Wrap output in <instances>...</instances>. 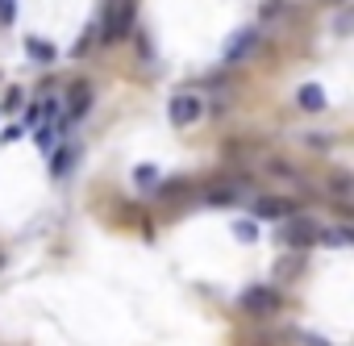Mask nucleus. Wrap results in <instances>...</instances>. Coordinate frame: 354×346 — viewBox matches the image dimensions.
Masks as SVG:
<instances>
[{
	"label": "nucleus",
	"mask_w": 354,
	"mask_h": 346,
	"mask_svg": "<svg viewBox=\"0 0 354 346\" xmlns=\"http://www.w3.org/2000/svg\"><path fill=\"white\" fill-rule=\"evenodd\" d=\"M209 201H217V205H230V201H234V192H230V188H221V192H209Z\"/></svg>",
	"instance_id": "obj_15"
},
{
	"label": "nucleus",
	"mask_w": 354,
	"mask_h": 346,
	"mask_svg": "<svg viewBox=\"0 0 354 346\" xmlns=\"http://www.w3.org/2000/svg\"><path fill=\"white\" fill-rule=\"evenodd\" d=\"M167 117H171L175 125H196V121L205 117V104H201V96H192V92H180V96H171V104H167Z\"/></svg>",
	"instance_id": "obj_1"
},
{
	"label": "nucleus",
	"mask_w": 354,
	"mask_h": 346,
	"mask_svg": "<svg viewBox=\"0 0 354 346\" xmlns=\"http://www.w3.org/2000/svg\"><path fill=\"white\" fill-rule=\"evenodd\" d=\"M304 346H329L325 338H317V334H304Z\"/></svg>",
	"instance_id": "obj_17"
},
{
	"label": "nucleus",
	"mask_w": 354,
	"mask_h": 346,
	"mask_svg": "<svg viewBox=\"0 0 354 346\" xmlns=\"http://www.w3.org/2000/svg\"><path fill=\"white\" fill-rule=\"evenodd\" d=\"M71 154H75V150H71V146H63V150H59V158H55L50 167H55V171H67V167H71Z\"/></svg>",
	"instance_id": "obj_12"
},
{
	"label": "nucleus",
	"mask_w": 354,
	"mask_h": 346,
	"mask_svg": "<svg viewBox=\"0 0 354 346\" xmlns=\"http://www.w3.org/2000/svg\"><path fill=\"white\" fill-rule=\"evenodd\" d=\"M254 42H259V30H242V34H238V38L230 42V51H225V59H230V63H238V59H246V51H250Z\"/></svg>",
	"instance_id": "obj_5"
},
{
	"label": "nucleus",
	"mask_w": 354,
	"mask_h": 346,
	"mask_svg": "<svg viewBox=\"0 0 354 346\" xmlns=\"http://www.w3.org/2000/svg\"><path fill=\"white\" fill-rule=\"evenodd\" d=\"M38 113H42V109H38V104H34V109H30V113H26V121H21V125H26V129H30V125H38Z\"/></svg>",
	"instance_id": "obj_16"
},
{
	"label": "nucleus",
	"mask_w": 354,
	"mask_h": 346,
	"mask_svg": "<svg viewBox=\"0 0 354 346\" xmlns=\"http://www.w3.org/2000/svg\"><path fill=\"white\" fill-rule=\"evenodd\" d=\"M242 304L254 313V317H271L275 309H279V296H275V288H250V292H242Z\"/></svg>",
	"instance_id": "obj_2"
},
{
	"label": "nucleus",
	"mask_w": 354,
	"mask_h": 346,
	"mask_svg": "<svg viewBox=\"0 0 354 346\" xmlns=\"http://www.w3.org/2000/svg\"><path fill=\"white\" fill-rule=\"evenodd\" d=\"M129 17H133V0H117V5L109 9V21H104V38H121L129 34Z\"/></svg>",
	"instance_id": "obj_3"
},
{
	"label": "nucleus",
	"mask_w": 354,
	"mask_h": 346,
	"mask_svg": "<svg viewBox=\"0 0 354 346\" xmlns=\"http://www.w3.org/2000/svg\"><path fill=\"white\" fill-rule=\"evenodd\" d=\"M234 234H238L242 242H254V238H259V226H250V221H238V226H234Z\"/></svg>",
	"instance_id": "obj_10"
},
{
	"label": "nucleus",
	"mask_w": 354,
	"mask_h": 346,
	"mask_svg": "<svg viewBox=\"0 0 354 346\" xmlns=\"http://www.w3.org/2000/svg\"><path fill=\"white\" fill-rule=\"evenodd\" d=\"M13 21V0H0V26Z\"/></svg>",
	"instance_id": "obj_14"
},
{
	"label": "nucleus",
	"mask_w": 354,
	"mask_h": 346,
	"mask_svg": "<svg viewBox=\"0 0 354 346\" xmlns=\"http://www.w3.org/2000/svg\"><path fill=\"white\" fill-rule=\"evenodd\" d=\"M26 46H30V51H34V59H42V63H50V59H55V46H46L42 38H26Z\"/></svg>",
	"instance_id": "obj_9"
},
{
	"label": "nucleus",
	"mask_w": 354,
	"mask_h": 346,
	"mask_svg": "<svg viewBox=\"0 0 354 346\" xmlns=\"http://www.w3.org/2000/svg\"><path fill=\"white\" fill-rule=\"evenodd\" d=\"M254 213H259V217H288L292 205H288V201H275V197H263V201H254Z\"/></svg>",
	"instance_id": "obj_7"
},
{
	"label": "nucleus",
	"mask_w": 354,
	"mask_h": 346,
	"mask_svg": "<svg viewBox=\"0 0 354 346\" xmlns=\"http://www.w3.org/2000/svg\"><path fill=\"white\" fill-rule=\"evenodd\" d=\"M300 109H308V113L325 109V92H321V84H304V88H300Z\"/></svg>",
	"instance_id": "obj_8"
},
{
	"label": "nucleus",
	"mask_w": 354,
	"mask_h": 346,
	"mask_svg": "<svg viewBox=\"0 0 354 346\" xmlns=\"http://www.w3.org/2000/svg\"><path fill=\"white\" fill-rule=\"evenodd\" d=\"M333 192H337V197L350 192V176H346V171H337V176H333Z\"/></svg>",
	"instance_id": "obj_13"
},
{
	"label": "nucleus",
	"mask_w": 354,
	"mask_h": 346,
	"mask_svg": "<svg viewBox=\"0 0 354 346\" xmlns=\"http://www.w3.org/2000/svg\"><path fill=\"white\" fill-rule=\"evenodd\" d=\"M283 238H288L292 246H308V242H317V226H313L308 217H300V221H288V226H283Z\"/></svg>",
	"instance_id": "obj_4"
},
{
	"label": "nucleus",
	"mask_w": 354,
	"mask_h": 346,
	"mask_svg": "<svg viewBox=\"0 0 354 346\" xmlns=\"http://www.w3.org/2000/svg\"><path fill=\"white\" fill-rule=\"evenodd\" d=\"M133 180H138V184H158V171H154V167H138Z\"/></svg>",
	"instance_id": "obj_11"
},
{
	"label": "nucleus",
	"mask_w": 354,
	"mask_h": 346,
	"mask_svg": "<svg viewBox=\"0 0 354 346\" xmlns=\"http://www.w3.org/2000/svg\"><path fill=\"white\" fill-rule=\"evenodd\" d=\"M92 104V84H71V117H84Z\"/></svg>",
	"instance_id": "obj_6"
}]
</instances>
